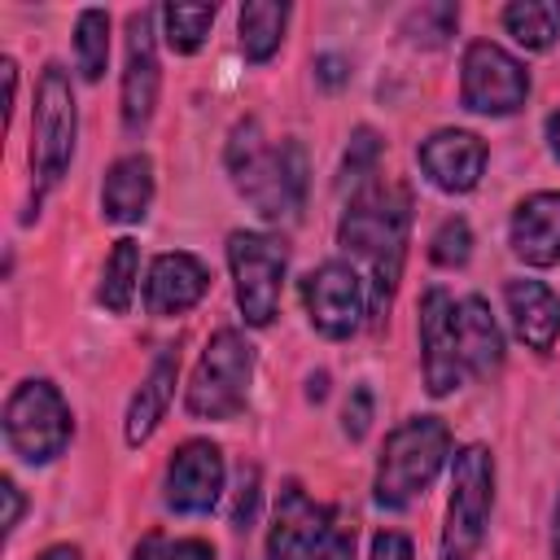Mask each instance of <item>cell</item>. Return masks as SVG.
<instances>
[{
    "mask_svg": "<svg viewBox=\"0 0 560 560\" xmlns=\"http://www.w3.org/2000/svg\"><path fill=\"white\" fill-rule=\"evenodd\" d=\"M407 223H411L407 188L368 184L350 201V210L337 228L341 249L372 262V289H368V319L372 324H381L389 302H394V289H398V276H402V254H407Z\"/></svg>",
    "mask_w": 560,
    "mask_h": 560,
    "instance_id": "obj_1",
    "label": "cell"
},
{
    "mask_svg": "<svg viewBox=\"0 0 560 560\" xmlns=\"http://www.w3.org/2000/svg\"><path fill=\"white\" fill-rule=\"evenodd\" d=\"M228 171L236 192L267 219L284 223L306 201V153L298 140L267 144L258 118H245L228 136Z\"/></svg>",
    "mask_w": 560,
    "mask_h": 560,
    "instance_id": "obj_2",
    "label": "cell"
},
{
    "mask_svg": "<svg viewBox=\"0 0 560 560\" xmlns=\"http://www.w3.org/2000/svg\"><path fill=\"white\" fill-rule=\"evenodd\" d=\"M446 455H451V429L438 416L402 420L381 446V464H376V481H372L376 508H385V512L411 508L433 486Z\"/></svg>",
    "mask_w": 560,
    "mask_h": 560,
    "instance_id": "obj_3",
    "label": "cell"
},
{
    "mask_svg": "<svg viewBox=\"0 0 560 560\" xmlns=\"http://www.w3.org/2000/svg\"><path fill=\"white\" fill-rule=\"evenodd\" d=\"M249 381H254V346L236 328H219L192 368L184 407L192 420H232L245 411Z\"/></svg>",
    "mask_w": 560,
    "mask_h": 560,
    "instance_id": "obj_4",
    "label": "cell"
},
{
    "mask_svg": "<svg viewBox=\"0 0 560 560\" xmlns=\"http://www.w3.org/2000/svg\"><path fill=\"white\" fill-rule=\"evenodd\" d=\"M494 508V459L481 442L464 446L451 468V503H446V525H442V560H472Z\"/></svg>",
    "mask_w": 560,
    "mask_h": 560,
    "instance_id": "obj_5",
    "label": "cell"
},
{
    "mask_svg": "<svg viewBox=\"0 0 560 560\" xmlns=\"http://www.w3.org/2000/svg\"><path fill=\"white\" fill-rule=\"evenodd\" d=\"M74 433L70 407L52 381H22L4 402V442L22 464H52Z\"/></svg>",
    "mask_w": 560,
    "mask_h": 560,
    "instance_id": "obj_6",
    "label": "cell"
},
{
    "mask_svg": "<svg viewBox=\"0 0 560 560\" xmlns=\"http://www.w3.org/2000/svg\"><path fill=\"white\" fill-rule=\"evenodd\" d=\"M74 136H79V109H74V88L70 74L48 61L35 88V122H31V166L39 184H57L74 158Z\"/></svg>",
    "mask_w": 560,
    "mask_h": 560,
    "instance_id": "obj_7",
    "label": "cell"
},
{
    "mask_svg": "<svg viewBox=\"0 0 560 560\" xmlns=\"http://www.w3.org/2000/svg\"><path fill=\"white\" fill-rule=\"evenodd\" d=\"M228 267L236 284V306L245 324L267 328L280 306V280L289 267V249L280 236L267 232H232L228 236Z\"/></svg>",
    "mask_w": 560,
    "mask_h": 560,
    "instance_id": "obj_8",
    "label": "cell"
},
{
    "mask_svg": "<svg viewBox=\"0 0 560 560\" xmlns=\"http://www.w3.org/2000/svg\"><path fill=\"white\" fill-rule=\"evenodd\" d=\"M459 101L464 109L472 114H490V118H503V114H516L529 96V74L525 66L503 52L499 44L490 39H472L464 48V66H459Z\"/></svg>",
    "mask_w": 560,
    "mask_h": 560,
    "instance_id": "obj_9",
    "label": "cell"
},
{
    "mask_svg": "<svg viewBox=\"0 0 560 560\" xmlns=\"http://www.w3.org/2000/svg\"><path fill=\"white\" fill-rule=\"evenodd\" d=\"M302 298H306V315H311L315 332H324L328 341L354 337L363 315H368V293H363V280L354 276L350 262L315 267L302 284Z\"/></svg>",
    "mask_w": 560,
    "mask_h": 560,
    "instance_id": "obj_10",
    "label": "cell"
},
{
    "mask_svg": "<svg viewBox=\"0 0 560 560\" xmlns=\"http://www.w3.org/2000/svg\"><path fill=\"white\" fill-rule=\"evenodd\" d=\"M219 490H223V451L206 438L175 446V455L166 464V481H162L166 508L184 512V516H201L219 503Z\"/></svg>",
    "mask_w": 560,
    "mask_h": 560,
    "instance_id": "obj_11",
    "label": "cell"
},
{
    "mask_svg": "<svg viewBox=\"0 0 560 560\" xmlns=\"http://www.w3.org/2000/svg\"><path fill=\"white\" fill-rule=\"evenodd\" d=\"M328 534H332V512L315 503L298 481H289L280 490V503L267 529V560H311Z\"/></svg>",
    "mask_w": 560,
    "mask_h": 560,
    "instance_id": "obj_12",
    "label": "cell"
},
{
    "mask_svg": "<svg viewBox=\"0 0 560 560\" xmlns=\"http://www.w3.org/2000/svg\"><path fill=\"white\" fill-rule=\"evenodd\" d=\"M158 88H162V70H158V48H153V9H140L127 22V66H122V127L127 131L149 127Z\"/></svg>",
    "mask_w": 560,
    "mask_h": 560,
    "instance_id": "obj_13",
    "label": "cell"
},
{
    "mask_svg": "<svg viewBox=\"0 0 560 560\" xmlns=\"http://www.w3.org/2000/svg\"><path fill=\"white\" fill-rule=\"evenodd\" d=\"M420 350H424V385L433 398L451 394L464 376L459 341H455V298L446 289H424L420 298Z\"/></svg>",
    "mask_w": 560,
    "mask_h": 560,
    "instance_id": "obj_14",
    "label": "cell"
},
{
    "mask_svg": "<svg viewBox=\"0 0 560 560\" xmlns=\"http://www.w3.org/2000/svg\"><path fill=\"white\" fill-rule=\"evenodd\" d=\"M416 158H420L424 175L433 179V188H442V192H472L486 171V144L459 127H442L429 140H420Z\"/></svg>",
    "mask_w": 560,
    "mask_h": 560,
    "instance_id": "obj_15",
    "label": "cell"
},
{
    "mask_svg": "<svg viewBox=\"0 0 560 560\" xmlns=\"http://www.w3.org/2000/svg\"><path fill=\"white\" fill-rule=\"evenodd\" d=\"M210 289V271L201 267V258L175 249V254H158L144 280V306L149 315H184L192 311Z\"/></svg>",
    "mask_w": 560,
    "mask_h": 560,
    "instance_id": "obj_16",
    "label": "cell"
},
{
    "mask_svg": "<svg viewBox=\"0 0 560 560\" xmlns=\"http://www.w3.org/2000/svg\"><path fill=\"white\" fill-rule=\"evenodd\" d=\"M512 254L529 267L560 262V192H534L512 214Z\"/></svg>",
    "mask_w": 560,
    "mask_h": 560,
    "instance_id": "obj_17",
    "label": "cell"
},
{
    "mask_svg": "<svg viewBox=\"0 0 560 560\" xmlns=\"http://www.w3.org/2000/svg\"><path fill=\"white\" fill-rule=\"evenodd\" d=\"M503 302H508L516 337L529 350H551L556 346V337H560V298L542 280H508Z\"/></svg>",
    "mask_w": 560,
    "mask_h": 560,
    "instance_id": "obj_18",
    "label": "cell"
},
{
    "mask_svg": "<svg viewBox=\"0 0 560 560\" xmlns=\"http://www.w3.org/2000/svg\"><path fill=\"white\" fill-rule=\"evenodd\" d=\"M153 201V162L144 153H127L105 171L101 210L109 223H140Z\"/></svg>",
    "mask_w": 560,
    "mask_h": 560,
    "instance_id": "obj_19",
    "label": "cell"
},
{
    "mask_svg": "<svg viewBox=\"0 0 560 560\" xmlns=\"http://www.w3.org/2000/svg\"><path fill=\"white\" fill-rule=\"evenodd\" d=\"M455 341H459V363L472 376H490L503 368V332L486 306V298H464L455 302Z\"/></svg>",
    "mask_w": 560,
    "mask_h": 560,
    "instance_id": "obj_20",
    "label": "cell"
},
{
    "mask_svg": "<svg viewBox=\"0 0 560 560\" xmlns=\"http://www.w3.org/2000/svg\"><path fill=\"white\" fill-rule=\"evenodd\" d=\"M175 372H179V350L166 346V350L158 354V363L149 368V376L140 381L131 407H127V424H122V433H127L131 446L149 442L153 429L162 424V416H166V407H171V394H175Z\"/></svg>",
    "mask_w": 560,
    "mask_h": 560,
    "instance_id": "obj_21",
    "label": "cell"
},
{
    "mask_svg": "<svg viewBox=\"0 0 560 560\" xmlns=\"http://www.w3.org/2000/svg\"><path fill=\"white\" fill-rule=\"evenodd\" d=\"M284 22H289V4H276V0L241 4V48H245V57L267 61L284 39Z\"/></svg>",
    "mask_w": 560,
    "mask_h": 560,
    "instance_id": "obj_22",
    "label": "cell"
},
{
    "mask_svg": "<svg viewBox=\"0 0 560 560\" xmlns=\"http://www.w3.org/2000/svg\"><path fill=\"white\" fill-rule=\"evenodd\" d=\"M136 271H140V245L131 236L114 241L109 258H105V271H101V306L114 311V315H127L131 311V298H136Z\"/></svg>",
    "mask_w": 560,
    "mask_h": 560,
    "instance_id": "obj_23",
    "label": "cell"
},
{
    "mask_svg": "<svg viewBox=\"0 0 560 560\" xmlns=\"http://www.w3.org/2000/svg\"><path fill=\"white\" fill-rule=\"evenodd\" d=\"M503 26H508V35H512L521 48H529V52H542V48H551V39H556V13H551L547 4H538V0H516V4H508V9H503Z\"/></svg>",
    "mask_w": 560,
    "mask_h": 560,
    "instance_id": "obj_24",
    "label": "cell"
},
{
    "mask_svg": "<svg viewBox=\"0 0 560 560\" xmlns=\"http://www.w3.org/2000/svg\"><path fill=\"white\" fill-rule=\"evenodd\" d=\"M74 52H79V70L88 83H96L105 74L109 61V18L105 9H83L74 22Z\"/></svg>",
    "mask_w": 560,
    "mask_h": 560,
    "instance_id": "obj_25",
    "label": "cell"
},
{
    "mask_svg": "<svg viewBox=\"0 0 560 560\" xmlns=\"http://www.w3.org/2000/svg\"><path fill=\"white\" fill-rule=\"evenodd\" d=\"M162 22H166V44L171 52H197L214 26V4H166L162 9Z\"/></svg>",
    "mask_w": 560,
    "mask_h": 560,
    "instance_id": "obj_26",
    "label": "cell"
},
{
    "mask_svg": "<svg viewBox=\"0 0 560 560\" xmlns=\"http://www.w3.org/2000/svg\"><path fill=\"white\" fill-rule=\"evenodd\" d=\"M376 162H381V136L372 127H359L350 136V144H346V158H341V192L350 188L359 197L368 184H376L372 179L376 175Z\"/></svg>",
    "mask_w": 560,
    "mask_h": 560,
    "instance_id": "obj_27",
    "label": "cell"
},
{
    "mask_svg": "<svg viewBox=\"0 0 560 560\" xmlns=\"http://www.w3.org/2000/svg\"><path fill=\"white\" fill-rule=\"evenodd\" d=\"M455 26H459V9L455 4H420V9L407 13L402 35H411V44L442 48L446 35H455Z\"/></svg>",
    "mask_w": 560,
    "mask_h": 560,
    "instance_id": "obj_28",
    "label": "cell"
},
{
    "mask_svg": "<svg viewBox=\"0 0 560 560\" xmlns=\"http://www.w3.org/2000/svg\"><path fill=\"white\" fill-rule=\"evenodd\" d=\"M468 254H472V228H468L459 214L442 219L438 232H433V241H429V258H433L438 267H464Z\"/></svg>",
    "mask_w": 560,
    "mask_h": 560,
    "instance_id": "obj_29",
    "label": "cell"
},
{
    "mask_svg": "<svg viewBox=\"0 0 560 560\" xmlns=\"http://www.w3.org/2000/svg\"><path fill=\"white\" fill-rule=\"evenodd\" d=\"M368 424H372V389L354 385L350 398H346V411H341V429H346L350 442H359L368 433Z\"/></svg>",
    "mask_w": 560,
    "mask_h": 560,
    "instance_id": "obj_30",
    "label": "cell"
},
{
    "mask_svg": "<svg viewBox=\"0 0 560 560\" xmlns=\"http://www.w3.org/2000/svg\"><path fill=\"white\" fill-rule=\"evenodd\" d=\"M254 508H258V468H241L236 499H232V529H249Z\"/></svg>",
    "mask_w": 560,
    "mask_h": 560,
    "instance_id": "obj_31",
    "label": "cell"
},
{
    "mask_svg": "<svg viewBox=\"0 0 560 560\" xmlns=\"http://www.w3.org/2000/svg\"><path fill=\"white\" fill-rule=\"evenodd\" d=\"M372 560H411V538L398 529H381L372 538Z\"/></svg>",
    "mask_w": 560,
    "mask_h": 560,
    "instance_id": "obj_32",
    "label": "cell"
},
{
    "mask_svg": "<svg viewBox=\"0 0 560 560\" xmlns=\"http://www.w3.org/2000/svg\"><path fill=\"white\" fill-rule=\"evenodd\" d=\"M162 560H214V547L201 538H175L162 547Z\"/></svg>",
    "mask_w": 560,
    "mask_h": 560,
    "instance_id": "obj_33",
    "label": "cell"
},
{
    "mask_svg": "<svg viewBox=\"0 0 560 560\" xmlns=\"http://www.w3.org/2000/svg\"><path fill=\"white\" fill-rule=\"evenodd\" d=\"M311 560H354V529H332Z\"/></svg>",
    "mask_w": 560,
    "mask_h": 560,
    "instance_id": "obj_34",
    "label": "cell"
},
{
    "mask_svg": "<svg viewBox=\"0 0 560 560\" xmlns=\"http://www.w3.org/2000/svg\"><path fill=\"white\" fill-rule=\"evenodd\" d=\"M315 74H319L324 88H341V83L350 79V66H346V57L324 52V57H315Z\"/></svg>",
    "mask_w": 560,
    "mask_h": 560,
    "instance_id": "obj_35",
    "label": "cell"
},
{
    "mask_svg": "<svg viewBox=\"0 0 560 560\" xmlns=\"http://www.w3.org/2000/svg\"><path fill=\"white\" fill-rule=\"evenodd\" d=\"M0 499H4V516H0V525H4V534H13V529H18V516H22V494H18L13 477L0 481Z\"/></svg>",
    "mask_w": 560,
    "mask_h": 560,
    "instance_id": "obj_36",
    "label": "cell"
},
{
    "mask_svg": "<svg viewBox=\"0 0 560 560\" xmlns=\"http://www.w3.org/2000/svg\"><path fill=\"white\" fill-rule=\"evenodd\" d=\"M39 560H83L74 542H52L48 551H39Z\"/></svg>",
    "mask_w": 560,
    "mask_h": 560,
    "instance_id": "obj_37",
    "label": "cell"
},
{
    "mask_svg": "<svg viewBox=\"0 0 560 560\" xmlns=\"http://www.w3.org/2000/svg\"><path fill=\"white\" fill-rule=\"evenodd\" d=\"M131 560H162V538L158 534H149L140 547H136V556Z\"/></svg>",
    "mask_w": 560,
    "mask_h": 560,
    "instance_id": "obj_38",
    "label": "cell"
},
{
    "mask_svg": "<svg viewBox=\"0 0 560 560\" xmlns=\"http://www.w3.org/2000/svg\"><path fill=\"white\" fill-rule=\"evenodd\" d=\"M324 394H328V376H324V372H315V376L306 381V398H311V402H319Z\"/></svg>",
    "mask_w": 560,
    "mask_h": 560,
    "instance_id": "obj_39",
    "label": "cell"
},
{
    "mask_svg": "<svg viewBox=\"0 0 560 560\" xmlns=\"http://www.w3.org/2000/svg\"><path fill=\"white\" fill-rule=\"evenodd\" d=\"M551 560H560V499H556V516H551Z\"/></svg>",
    "mask_w": 560,
    "mask_h": 560,
    "instance_id": "obj_40",
    "label": "cell"
},
{
    "mask_svg": "<svg viewBox=\"0 0 560 560\" xmlns=\"http://www.w3.org/2000/svg\"><path fill=\"white\" fill-rule=\"evenodd\" d=\"M547 140H551V149H556V158H560V109L547 118Z\"/></svg>",
    "mask_w": 560,
    "mask_h": 560,
    "instance_id": "obj_41",
    "label": "cell"
},
{
    "mask_svg": "<svg viewBox=\"0 0 560 560\" xmlns=\"http://www.w3.org/2000/svg\"><path fill=\"white\" fill-rule=\"evenodd\" d=\"M551 13H556V22H560V4H556V9H551Z\"/></svg>",
    "mask_w": 560,
    "mask_h": 560,
    "instance_id": "obj_42",
    "label": "cell"
}]
</instances>
